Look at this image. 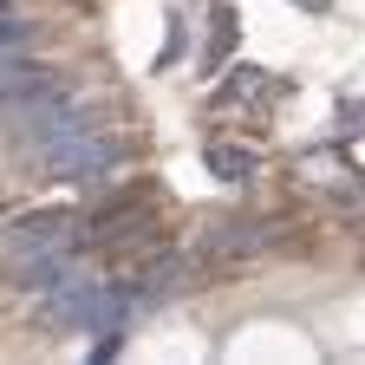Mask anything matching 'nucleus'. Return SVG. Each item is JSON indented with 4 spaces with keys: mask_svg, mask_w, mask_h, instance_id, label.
Listing matches in <instances>:
<instances>
[{
    "mask_svg": "<svg viewBox=\"0 0 365 365\" xmlns=\"http://www.w3.org/2000/svg\"><path fill=\"white\" fill-rule=\"evenodd\" d=\"M118 157H124V144L111 130H72V137H53V144H39L33 150V163H39V176H53V182H98V176H111L118 170Z\"/></svg>",
    "mask_w": 365,
    "mask_h": 365,
    "instance_id": "1",
    "label": "nucleus"
},
{
    "mask_svg": "<svg viewBox=\"0 0 365 365\" xmlns=\"http://www.w3.org/2000/svg\"><path fill=\"white\" fill-rule=\"evenodd\" d=\"M85 242V222L72 209H33V215H14L7 228H0V248L7 255H78Z\"/></svg>",
    "mask_w": 365,
    "mask_h": 365,
    "instance_id": "2",
    "label": "nucleus"
},
{
    "mask_svg": "<svg viewBox=\"0 0 365 365\" xmlns=\"http://www.w3.org/2000/svg\"><path fill=\"white\" fill-rule=\"evenodd\" d=\"M39 91H59V72H53V66H39V59H26V53H7V59H0V111L39 98Z\"/></svg>",
    "mask_w": 365,
    "mask_h": 365,
    "instance_id": "3",
    "label": "nucleus"
},
{
    "mask_svg": "<svg viewBox=\"0 0 365 365\" xmlns=\"http://www.w3.org/2000/svg\"><path fill=\"white\" fill-rule=\"evenodd\" d=\"M209 176H222V182H248L255 176V150L248 144H209Z\"/></svg>",
    "mask_w": 365,
    "mask_h": 365,
    "instance_id": "4",
    "label": "nucleus"
},
{
    "mask_svg": "<svg viewBox=\"0 0 365 365\" xmlns=\"http://www.w3.org/2000/svg\"><path fill=\"white\" fill-rule=\"evenodd\" d=\"M255 91H267V72H261V66H235V72L222 78L215 98H222V105H255Z\"/></svg>",
    "mask_w": 365,
    "mask_h": 365,
    "instance_id": "5",
    "label": "nucleus"
},
{
    "mask_svg": "<svg viewBox=\"0 0 365 365\" xmlns=\"http://www.w3.org/2000/svg\"><path fill=\"white\" fill-rule=\"evenodd\" d=\"M209 255H242V248H261V228H209Z\"/></svg>",
    "mask_w": 365,
    "mask_h": 365,
    "instance_id": "6",
    "label": "nucleus"
},
{
    "mask_svg": "<svg viewBox=\"0 0 365 365\" xmlns=\"http://www.w3.org/2000/svg\"><path fill=\"white\" fill-rule=\"evenodd\" d=\"M26 39H33V26H26V20H0V59H7V53H20Z\"/></svg>",
    "mask_w": 365,
    "mask_h": 365,
    "instance_id": "7",
    "label": "nucleus"
},
{
    "mask_svg": "<svg viewBox=\"0 0 365 365\" xmlns=\"http://www.w3.org/2000/svg\"><path fill=\"white\" fill-rule=\"evenodd\" d=\"M346 130H365V105H352V111H346Z\"/></svg>",
    "mask_w": 365,
    "mask_h": 365,
    "instance_id": "8",
    "label": "nucleus"
},
{
    "mask_svg": "<svg viewBox=\"0 0 365 365\" xmlns=\"http://www.w3.org/2000/svg\"><path fill=\"white\" fill-rule=\"evenodd\" d=\"M294 7H307V14H327V0H294Z\"/></svg>",
    "mask_w": 365,
    "mask_h": 365,
    "instance_id": "9",
    "label": "nucleus"
},
{
    "mask_svg": "<svg viewBox=\"0 0 365 365\" xmlns=\"http://www.w3.org/2000/svg\"><path fill=\"white\" fill-rule=\"evenodd\" d=\"M0 7H7V0H0Z\"/></svg>",
    "mask_w": 365,
    "mask_h": 365,
    "instance_id": "10",
    "label": "nucleus"
}]
</instances>
